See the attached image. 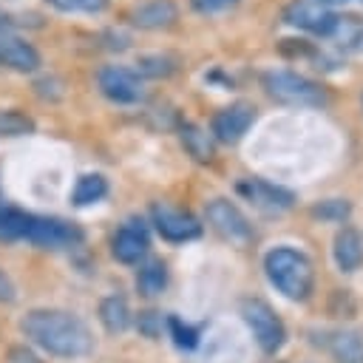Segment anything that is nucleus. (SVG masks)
<instances>
[{"mask_svg": "<svg viewBox=\"0 0 363 363\" xmlns=\"http://www.w3.org/2000/svg\"><path fill=\"white\" fill-rule=\"evenodd\" d=\"M20 332L60 360H79L94 352L91 329L65 309H31L20 320Z\"/></svg>", "mask_w": 363, "mask_h": 363, "instance_id": "nucleus-1", "label": "nucleus"}, {"mask_svg": "<svg viewBox=\"0 0 363 363\" xmlns=\"http://www.w3.org/2000/svg\"><path fill=\"white\" fill-rule=\"evenodd\" d=\"M267 281L286 298V301H306L315 289V267L303 250L295 247H272L264 255Z\"/></svg>", "mask_w": 363, "mask_h": 363, "instance_id": "nucleus-2", "label": "nucleus"}, {"mask_svg": "<svg viewBox=\"0 0 363 363\" xmlns=\"http://www.w3.org/2000/svg\"><path fill=\"white\" fill-rule=\"evenodd\" d=\"M261 85L264 91L281 102V105H292V108H318L326 105V94L318 82H312L309 77L289 71V68H269L261 74Z\"/></svg>", "mask_w": 363, "mask_h": 363, "instance_id": "nucleus-3", "label": "nucleus"}, {"mask_svg": "<svg viewBox=\"0 0 363 363\" xmlns=\"http://www.w3.org/2000/svg\"><path fill=\"white\" fill-rule=\"evenodd\" d=\"M241 318H244L247 329L252 332V337H255V343H258L261 352L275 354V352L284 346V340H286V326H284V320L275 315V309H272L267 301H261V298H247V301L241 303Z\"/></svg>", "mask_w": 363, "mask_h": 363, "instance_id": "nucleus-4", "label": "nucleus"}, {"mask_svg": "<svg viewBox=\"0 0 363 363\" xmlns=\"http://www.w3.org/2000/svg\"><path fill=\"white\" fill-rule=\"evenodd\" d=\"M204 216H207V224L224 241H230V244H247V241H252V224H250V218L230 199H213V201H207Z\"/></svg>", "mask_w": 363, "mask_h": 363, "instance_id": "nucleus-5", "label": "nucleus"}, {"mask_svg": "<svg viewBox=\"0 0 363 363\" xmlns=\"http://www.w3.org/2000/svg\"><path fill=\"white\" fill-rule=\"evenodd\" d=\"M284 23L298 28V31H306V34L326 40L337 23V14H332L326 6H320L315 0H292L284 9Z\"/></svg>", "mask_w": 363, "mask_h": 363, "instance_id": "nucleus-6", "label": "nucleus"}, {"mask_svg": "<svg viewBox=\"0 0 363 363\" xmlns=\"http://www.w3.org/2000/svg\"><path fill=\"white\" fill-rule=\"evenodd\" d=\"M26 241L43 247V250H65L82 241V230L77 224L60 221V218H28Z\"/></svg>", "mask_w": 363, "mask_h": 363, "instance_id": "nucleus-7", "label": "nucleus"}, {"mask_svg": "<svg viewBox=\"0 0 363 363\" xmlns=\"http://www.w3.org/2000/svg\"><path fill=\"white\" fill-rule=\"evenodd\" d=\"M238 193L250 204H255L261 213H267V216H281V213H286L295 204V196L289 190H284L278 184H269L264 179H244V182H238Z\"/></svg>", "mask_w": 363, "mask_h": 363, "instance_id": "nucleus-8", "label": "nucleus"}, {"mask_svg": "<svg viewBox=\"0 0 363 363\" xmlns=\"http://www.w3.org/2000/svg\"><path fill=\"white\" fill-rule=\"evenodd\" d=\"M96 85H99V91H102L111 102H116V105H133V102L142 99V82H139L136 71L122 68V65H108V68H102L99 77H96Z\"/></svg>", "mask_w": 363, "mask_h": 363, "instance_id": "nucleus-9", "label": "nucleus"}, {"mask_svg": "<svg viewBox=\"0 0 363 363\" xmlns=\"http://www.w3.org/2000/svg\"><path fill=\"white\" fill-rule=\"evenodd\" d=\"M150 216H153V224H156L159 235L173 241V244L193 241V238L201 235V224L184 210H176V207H167V204H153Z\"/></svg>", "mask_w": 363, "mask_h": 363, "instance_id": "nucleus-10", "label": "nucleus"}, {"mask_svg": "<svg viewBox=\"0 0 363 363\" xmlns=\"http://www.w3.org/2000/svg\"><path fill=\"white\" fill-rule=\"evenodd\" d=\"M255 122V108L250 102H235L230 108H221L213 122H210V133L224 142V145H235L244 139V133L250 130V125Z\"/></svg>", "mask_w": 363, "mask_h": 363, "instance_id": "nucleus-11", "label": "nucleus"}, {"mask_svg": "<svg viewBox=\"0 0 363 363\" xmlns=\"http://www.w3.org/2000/svg\"><path fill=\"white\" fill-rule=\"evenodd\" d=\"M128 20L136 28L162 31V28H170L179 20V9H176L173 0H139L128 9Z\"/></svg>", "mask_w": 363, "mask_h": 363, "instance_id": "nucleus-12", "label": "nucleus"}, {"mask_svg": "<svg viewBox=\"0 0 363 363\" xmlns=\"http://www.w3.org/2000/svg\"><path fill=\"white\" fill-rule=\"evenodd\" d=\"M111 252L122 264H136L139 258H145V252H147V230L142 227V221H128L125 227H119L113 241H111Z\"/></svg>", "mask_w": 363, "mask_h": 363, "instance_id": "nucleus-13", "label": "nucleus"}, {"mask_svg": "<svg viewBox=\"0 0 363 363\" xmlns=\"http://www.w3.org/2000/svg\"><path fill=\"white\" fill-rule=\"evenodd\" d=\"M332 258L340 272H354L363 264V235L354 227H340L332 241Z\"/></svg>", "mask_w": 363, "mask_h": 363, "instance_id": "nucleus-14", "label": "nucleus"}, {"mask_svg": "<svg viewBox=\"0 0 363 363\" xmlns=\"http://www.w3.org/2000/svg\"><path fill=\"white\" fill-rule=\"evenodd\" d=\"M0 62L17 74H31L40 68V51L20 37H0Z\"/></svg>", "mask_w": 363, "mask_h": 363, "instance_id": "nucleus-15", "label": "nucleus"}, {"mask_svg": "<svg viewBox=\"0 0 363 363\" xmlns=\"http://www.w3.org/2000/svg\"><path fill=\"white\" fill-rule=\"evenodd\" d=\"M99 323L105 326V332L119 335L130 326V306L122 295H108L99 303Z\"/></svg>", "mask_w": 363, "mask_h": 363, "instance_id": "nucleus-16", "label": "nucleus"}, {"mask_svg": "<svg viewBox=\"0 0 363 363\" xmlns=\"http://www.w3.org/2000/svg\"><path fill=\"white\" fill-rule=\"evenodd\" d=\"M329 352L337 363H363V335L354 329H340L329 337Z\"/></svg>", "mask_w": 363, "mask_h": 363, "instance_id": "nucleus-17", "label": "nucleus"}, {"mask_svg": "<svg viewBox=\"0 0 363 363\" xmlns=\"http://www.w3.org/2000/svg\"><path fill=\"white\" fill-rule=\"evenodd\" d=\"M108 196V179L102 173H85L77 179L74 190H71V201L77 207H88V204H96Z\"/></svg>", "mask_w": 363, "mask_h": 363, "instance_id": "nucleus-18", "label": "nucleus"}, {"mask_svg": "<svg viewBox=\"0 0 363 363\" xmlns=\"http://www.w3.org/2000/svg\"><path fill=\"white\" fill-rule=\"evenodd\" d=\"M343 51H363V20L357 17H337L332 34L326 37Z\"/></svg>", "mask_w": 363, "mask_h": 363, "instance_id": "nucleus-19", "label": "nucleus"}, {"mask_svg": "<svg viewBox=\"0 0 363 363\" xmlns=\"http://www.w3.org/2000/svg\"><path fill=\"white\" fill-rule=\"evenodd\" d=\"M182 145H184V150L196 162H210L213 159V139H210V133L204 128L193 125V122L182 125Z\"/></svg>", "mask_w": 363, "mask_h": 363, "instance_id": "nucleus-20", "label": "nucleus"}, {"mask_svg": "<svg viewBox=\"0 0 363 363\" xmlns=\"http://www.w3.org/2000/svg\"><path fill=\"white\" fill-rule=\"evenodd\" d=\"M167 286V267L162 261H150L145 264L139 272H136V289L145 295V298H156L162 295Z\"/></svg>", "mask_w": 363, "mask_h": 363, "instance_id": "nucleus-21", "label": "nucleus"}, {"mask_svg": "<svg viewBox=\"0 0 363 363\" xmlns=\"http://www.w3.org/2000/svg\"><path fill=\"white\" fill-rule=\"evenodd\" d=\"M309 216L326 224H346L352 216V201L349 199H320L309 207Z\"/></svg>", "mask_w": 363, "mask_h": 363, "instance_id": "nucleus-22", "label": "nucleus"}, {"mask_svg": "<svg viewBox=\"0 0 363 363\" xmlns=\"http://www.w3.org/2000/svg\"><path fill=\"white\" fill-rule=\"evenodd\" d=\"M28 218H31V216H26V213H20V210L0 207V238H6V241H11V238H26Z\"/></svg>", "mask_w": 363, "mask_h": 363, "instance_id": "nucleus-23", "label": "nucleus"}, {"mask_svg": "<svg viewBox=\"0 0 363 363\" xmlns=\"http://www.w3.org/2000/svg\"><path fill=\"white\" fill-rule=\"evenodd\" d=\"M34 122L20 111H0V136H23L31 133Z\"/></svg>", "mask_w": 363, "mask_h": 363, "instance_id": "nucleus-24", "label": "nucleus"}, {"mask_svg": "<svg viewBox=\"0 0 363 363\" xmlns=\"http://www.w3.org/2000/svg\"><path fill=\"white\" fill-rule=\"evenodd\" d=\"M164 323H167V329H170V335H173V343H176L179 349H187V352H190V349L199 346V332H196L193 326L182 323L176 315H167Z\"/></svg>", "mask_w": 363, "mask_h": 363, "instance_id": "nucleus-25", "label": "nucleus"}, {"mask_svg": "<svg viewBox=\"0 0 363 363\" xmlns=\"http://www.w3.org/2000/svg\"><path fill=\"white\" fill-rule=\"evenodd\" d=\"M170 71H173V60L164 57V54H145L136 62V77L139 74H145V77H167Z\"/></svg>", "mask_w": 363, "mask_h": 363, "instance_id": "nucleus-26", "label": "nucleus"}, {"mask_svg": "<svg viewBox=\"0 0 363 363\" xmlns=\"http://www.w3.org/2000/svg\"><path fill=\"white\" fill-rule=\"evenodd\" d=\"M136 329H139V335L156 340V337L162 335V329H164V318H162V312H156V309H145V312H139V318H136Z\"/></svg>", "mask_w": 363, "mask_h": 363, "instance_id": "nucleus-27", "label": "nucleus"}, {"mask_svg": "<svg viewBox=\"0 0 363 363\" xmlns=\"http://www.w3.org/2000/svg\"><path fill=\"white\" fill-rule=\"evenodd\" d=\"M57 11H65V14H77V11H85V14H94V11H102L108 6V0H48Z\"/></svg>", "mask_w": 363, "mask_h": 363, "instance_id": "nucleus-28", "label": "nucleus"}, {"mask_svg": "<svg viewBox=\"0 0 363 363\" xmlns=\"http://www.w3.org/2000/svg\"><path fill=\"white\" fill-rule=\"evenodd\" d=\"M190 6H193V11L210 17V14H224V11L235 9L238 0H190Z\"/></svg>", "mask_w": 363, "mask_h": 363, "instance_id": "nucleus-29", "label": "nucleus"}, {"mask_svg": "<svg viewBox=\"0 0 363 363\" xmlns=\"http://www.w3.org/2000/svg\"><path fill=\"white\" fill-rule=\"evenodd\" d=\"M17 301V284L11 281V275L0 267V303H14Z\"/></svg>", "mask_w": 363, "mask_h": 363, "instance_id": "nucleus-30", "label": "nucleus"}, {"mask_svg": "<svg viewBox=\"0 0 363 363\" xmlns=\"http://www.w3.org/2000/svg\"><path fill=\"white\" fill-rule=\"evenodd\" d=\"M9 357H11V363H40L28 349H23V346H14L11 352H9Z\"/></svg>", "mask_w": 363, "mask_h": 363, "instance_id": "nucleus-31", "label": "nucleus"}, {"mask_svg": "<svg viewBox=\"0 0 363 363\" xmlns=\"http://www.w3.org/2000/svg\"><path fill=\"white\" fill-rule=\"evenodd\" d=\"M315 3H320V6H337V3H349V0H315Z\"/></svg>", "mask_w": 363, "mask_h": 363, "instance_id": "nucleus-32", "label": "nucleus"}]
</instances>
